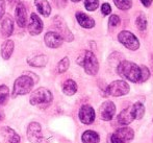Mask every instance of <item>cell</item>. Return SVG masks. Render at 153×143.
Segmentation results:
<instances>
[{"label":"cell","instance_id":"1","mask_svg":"<svg viewBox=\"0 0 153 143\" xmlns=\"http://www.w3.org/2000/svg\"><path fill=\"white\" fill-rule=\"evenodd\" d=\"M38 75L30 72V71H27L25 74L19 76L14 83V89H13L14 96L28 94L31 91L32 87L34 86V84L38 83Z\"/></svg>","mask_w":153,"mask_h":143},{"label":"cell","instance_id":"2","mask_svg":"<svg viewBox=\"0 0 153 143\" xmlns=\"http://www.w3.org/2000/svg\"><path fill=\"white\" fill-rule=\"evenodd\" d=\"M117 72L121 77L131 83H140L141 81V67L130 61H121L117 67Z\"/></svg>","mask_w":153,"mask_h":143},{"label":"cell","instance_id":"3","mask_svg":"<svg viewBox=\"0 0 153 143\" xmlns=\"http://www.w3.org/2000/svg\"><path fill=\"white\" fill-rule=\"evenodd\" d=\"M77 64L83 67L85 73L89 75H96L99 70V63L96 55L90 50H85L77 58Z\"/></svg>","mask_w":153,"mask_h":143},{"label":"cell","instance_id":"4","mask_svg":"<svg viewBox=\"0 0 153 143\" xmlns=\"http://www.w3.org/2000/svg\"><path fill=\"white\" fill-rule=\"evenodd\" d=\"M52 100L53 95L47 88H39L34 90L29 98L30 105L40 108H47L52 103Z\"/></svg>","mask_w":153,"mask_h":143},{"label":"cell","instance_id":"5","mask_svg":"<svg viewBox=\"0 0 153 143\" xmlns=\"http://www.w3.org/2000/svg\"><path fill=\"white\" fill-rule=\"evenodd\" d=\"M130 91V87L125 81H114L105 89V94L111 96H123L128 94Z\"/></svg>","mask_w":153,"mask_h":143},{"label":"cell","instance_id":"6","mask_svg":"<svg viewBox=\"0 0 153 143\" xmlns=\"http://www.w3.org/2000/svg\"><path fill=\"white\" fill-rule=\"evenodd\" d=\"M118 40L122 45H124L127 49L129 50H137L140 47V41L132 32L128 31V30H122L119 34H118Z\"/></svg>","mask_w":153,"mask_h":143},{"label":"cell","instance_id":"7","mask_svg":"<svg viewBox=\"0 0 153 143\" xmlns=\"http://www.w3.org/2000/svg\"><path fill=\"white\" fill-rule=\"evenodd\" d=\"M27 138L30 143H47V139L42 133V127L36 121L29 123L27 127Z\"/></svg>","mask_w":153,"mask_h":143},{"label":"cell","instance_id":"8","mask_svg":"<svg viewBox=\"0 0 153 143\" xmlns=\"http://www.w3.org/2000/svg\"><path fill=\"white\" fill-rule=\"evenodd\" d=\"M134 137L133 130L130 127H120L111 135V143H130L131 140Z\"/></svg>","mask_w":153,"mask_h":143},{"label":"cell","instance_id":"9","mask_svg":"<svg viewBox=\"0 0 153 143\" xmlns=\"http://www.w3.org/2000/svg\"><path fill=\"white\" fill-rule=\"evenodd\" d=\"M53 25H54L55 29L57 30V34L62 38V40L67 41V42H72L74 40V36L70 31V29L68 28L66 22L64 21V19L59 16L54 17L53 19Z\"/></svg>","mask_w":153,"mask_h":143},{"label":"cell","instance_id":"10","mask_svg":"<svg viewBox=\"0 0 153 143\" xmlns=\"http://www.w3.org/2000/svg\"><path fill=\"white\" fill-rule=\"evenodd\" d=\"M15 18L19 27L23 28L27 24V8L24 2H19L15 10Z\"/></svg>","mask_w":153,"mask_h":143},{"label":"cell","instance_id":"11","mask_svg":"<svg viewBox=\"0 0 153 143\" xmlns=\"http://www.w3.org/2000/svg\"><path fill=\"white\" fill-rule=\"evenodd\" d=\"M79 120L83 123V124H92L95 120V117H96V114H95L94 109L89 105H83L82 107L79 110Z\"/></svg>","mask_w":153,"mask_h":143},{"label":"cell","instance_id":"12","mask_svg":"<svg viewBox=\"0 0 153 143\" xmlns=\"http://www.w3.org/2000/svg\"><path fill=\"white\" fill-rule=\"evenodd\" d=\"M99 113H100V117L102 120L104 121H109L113 119L114 115L116 113V106L113 101H104V103L101 105L100 110H99Z\"/></svg>","mask_w":153,"mask_h":143},{"label":"cell","instance_id":"13","mask_svg":"<svg viewBox=\"0 0 153 143\" xmlns=\"http://www.w3.org/2000/svg\"><path fill=\"white\" fill-rule=\"evenodd\" d=\"M44 41L46 46L49 47V48H59V47L62 46V42H64L62 38L56 31H48L45 34Z\"/></svg>","mask_w":153,"mask_h":143},{"label":"cell","instance_id":"14","mask_svg":"<svg viewBox=\"0 0 153 143\" xmlns=\"http://www.w3.org/2000/svg\"><path fill=\"white\" fill-rule=\"evenodd\" d=\"M43 28H44V24H43L41 18L36 14L30 15V22L28 24V31L32 36H38L42 32Z\"/></svg>","mask_w":153,"mask_h":143},{"label":"cell","instance_id":"15","mask_svg":"<svg viewBox=\"0 0 153 143\" xmlns=\"http://www.w3.org/2000/svg\"><path fill=\"white\" fill-rule=\"evenodd\" d=\"M134 119H135V116H134V112H133L132 106L126 108V109L123 110L121 113L118 115V122L122 125L130 124Z\"/></svg>","mask_w":153,"mask_h":143},{"label":"cell","instance_id":"16","mask_svg":"<svg viewBox=\"0 0 153 143\" xmlns=\"http://www.w3.org/2000/svg\"><path fill=\"white\" fill-rule=\"evenodd\" d=\"M75 17H76V20H77V22L79 23V25L82 26L83 28H93V27L95 26L94 19H93L92 17L88 16L85 13L77 12Z\"/></svg>","mask_w":153,"mask_h":143},{"label":"cell","instance_id":"17","mask_svg":"<svg viewBox=\"0 0 153 143\" xmlns=\"http://www.w3.org/2000/svg\"><path fill=\"white\" fill-rule=\"evenodd\" d=\"M13 31H14V21H13V19L10 16H6L1 22L2 37L8 38L10 36H12Z\"/></svg>","mask_w":153,"mask_h":143},{"label":"cell","instance_id":"18","mask_svg":"<svg viewBox=\"0 0 153 143\" xmlns=\"http://www.w3.org/2000/svg\"><path fill=\"white\" fill-rule=\"evenodd\" d=\"M1 134L8 143H20V136L10 127H3L1 129Z\"/></svg>","mask_w":153,"mask_h":143},{"label":"cell","instance_id":"19","mask_svg":"<svg viewBox=\"0 0 153 143\" xmlns=\"http://www.w3.org/2000/svg\"><path fill=\"white\" fill-rule=\"evenodd\" d=\"M47 62H48V58L45 55H33V57H29L27 58V63L32 67H36V68H41V67L46 66Z\"/></svg>","mask_w":153,"mask_h":143},{"label":"cell","instance_id":"20","mask_svg":"<svg viewBox=\"0 0 153 143\" xmlns=\"http://www.w3.org/2000/svg\"><path fill=\"white\" fill-rule=\"evenodd\" d=\"M34 5H36L38 12L44 17H49L51 14V6L47 0H34Z\"/></svg>","mask_w":153,"mask_h":143},{"label":"cell","instance_id":"21","mask_svg":"<svg viewBox=\"0 0 153 143\" xmlns=\"http://www.w3.org/2000/svg\"><path fill=\"white\" fill-rule=\"evenodd\" d=\"M13 51H14V42L12 40H6L1 45V49H0L2 58L3 60H8V58L12 57Z\"/></svg>","mask_w":153,"mask_h":143},{"label":"cell","instance_id":"22","mask_svg":"<svg viewBox=\"0 0 153 143\" xmlns=\"http://www.w3.org/2000/svg\"><path fill=\"white\" fill-rule=\"evenodd\" d=\"M81 141L82 143H99L100 137L94 131H85L81 136Z\"/></svg>","mask_w":153,"mask_h":143},{"label":"cell","instance_id":"23","mask_svg":"<svg viewBox=\"0 0 153 143\" xmlns=\"http://www.w3.org/2000/svg\"><path fill=\"white\" fill-rule=\"evenodd\" d=\"M77 91V84L73 79H67L62 85V92L68 96H72Z\"/></svg>","mask_w":153,"mask_h":143},{"label":"cell","instance_id":"24","mask_svg":"<svg viewBox=\"0 0 153 143\" xmlns=\"http://www.w3.org/2000/svg\"><path fill=\"white\" fill-rule=\"evenodd\" d=\"M133 108V112H134V116L135 119H142L145 114V107L142 103H135L134 105L132 106Z\"/></svg>","mask_w":153,"mask_h":143},{"label":"cell","instance_id":"25","mask_svg":"<svg viewBox=\"0 0 153 143\" xmlns=\"http://www.w3.org/2000/svg\"><path fill=\"white\" fill-rule=\"evenodd\" d=\"M10 97V89L7 86L1 85L0 86V105H5Z\"/></svg>","mask_w":153,"mask_h":143},{"label":"cell","instance_id":"26","mask_svg":"<svg viewBox=\"0 0 153 143\" xmlns=\"http://www.w3.org/2000/svg\"><path fill=\"white\" fill-rule=\"evenodd\" d=\"M114 3L119 10H127L132 6V0H114Z\"/></svg>","mask_w":153,"mask_h":143},{"label":"cell","instance_id":"27","mask_svg":"<svg viewBox=\"0 0 153 143\" xmlns=\"http://www.w3.org/2000/svg\"><path fill=\"white\" fill-rule=\"evenodd\" d=\"M135 24H137V27L141 30V31H143V30H145L147 28V24H148L147 18H146V16L143 13L137 16V20H135Z\"/></svg>","mask_w":153,"mask_h":143},{"label":"cell","instance_id":"28","mask_svg":"<svg viewBox=\"0 0 153 143\" xmlns=\"http://www.w3.org/2000/svg\"><path fill=\"white\" fill-rule=\"evenodd\" d=\"M69 66H70V61L67 57H65L62 60L59 61V63L57 64V72L59 73H64L68 70Z\"/></svg>","mask_w":153,"mask_h":143},{"label":"cell","instance_id":"29","mask_svg":"<svg viewBox=\"0 0 153 143\" xmlns=\"http://www.w3.org/2000/svg\"><path fill=\"white\" fill-rule=\"evenodd\" d=\"M99 0H85V7L89 12H94L98 8Z\"/></svg>","mask_w":153,"mask_h":143},{"label":"cell","instance_id":"30","mask_svg":"<svg viewBox=\"0 0 153 143\" xmlns=\"http://www.w3.org/2000/svg\"><path fill=\"white\" fill-rule=\"evenodd\" d=\"M120 23H121V20H120L119 16H117V15H111V16L109 17V20H108V27H109L111 29L116 28L117 26H119Z\"/></svg>","mask_w":153,"mask_h":143},{"label":"cell","instance_id":"31","mask_svg":"<svg viewBox=\"0 0 153 143\" xmlns=\"http://www.w3.org/2000/svg\"><path fill=\"white\" fill-rule=\"evenodd\" d=\"M141 71H142V74H141V81H140V83H144V82H146L150 77V70L146 66H142Z\"/></svg>","mask_w":153,"mask_h":143},{"label":"cell","instance_id":"32","mask_svg":"<svg viewBox=\"0 0 153 143\" xmlns=\"http://www.w3.org/2000/svg\"><path fill=\"white\" fill-rule=\"evenodd\" d=\"M101 13H102L104 16H107L111 13V7L108 3H103L101 5Z\"/></svg>","mask_w":153,"mask_h":143},{"label":"cell","instance_id":"33","mask_svg":"<svg viewBox=\"0 0 153 143\" xmlns=\"http://www.w3.org/2000/svg\"><path fill=\"white\" fill-rule=\"evenodd\" d=\"M53 3L56 5V7L62 8L67 5V0H53Z\"/></svg>","mask_w":153,"mask_h":143},{"label":"cell","instance_id":"34","mask_svg":"<svg viewBox=\"0 0 153 143\" xmlns=\"http://www.w3.org/2000/svg\"><path fill=\"white\" fill-rule=\"evenodd\" d=\"M4 13H5V2L4 0H0V20L3 17Z\"/></svg>","mask_w":153,"mask_h":143},{"label":"cell","instance_id":"35","mask_svg":"<svg viewBox=\"0 0 153 143\" xmlns=\"http://www.w3.org/2000/svg\"><path fill=\"white\" fill-rule=\"evenodd\" d=\"M153 0H141V2L143 3V5L145 6V7H149L150 5H151Z\"/></svg>","mask_w":153,"mask_h":143},{"label":"cell","instance_id":"36","mask_svg":"<svg viewBox=\"0 0 153 143\" xmlns=\"http://www.w3.org/2000/svg\"><path fill=\"white\" fill-rule=\"evenodd\" d=\"M7 2L10 4H12V5H15V4H18L19 3V0H7Z\"/></svg>","mask_w":153,"mask_h":143},{"label":"cell","instance_id":"37","mask_svg":"<svg viewBox=\"0 0 153 143\" xmlns=\"http://www.w3.org/2000/svg\"><path fill=\"white\" fill-rule=\"evenodd\" d=\"M4 117H5V116H4V113L1 111V110H0V121L4 120Z\"/></svg>","mask_w":153,"mask_h":143},{"label":"cell","instance_id":"38","mask_svg":"<svg viewBox=\"0 0 153 143\" xmlns=\"http://www.w3.org/2000/svg\"><path fill=\"white\" fill-rule=\"evenodd\" d=\"M150 63H151V68H152V71H153V55L151 57V61H150Z\"/></svg>","mask_w":153,"mask_h":143},{"label":"cell","instance_id":"39","mask_svg":"<svg viewBox=\"0 0 153 143\" xmlns=\"http://www.w3.org/2000/svg\"><path fill=\"white\" fill-rule=\"evenodd\" d=\"M72 2H79V1H81V0H71Z\"/></svg>","mask_w":153,"mask_h":143}]
</instances>
